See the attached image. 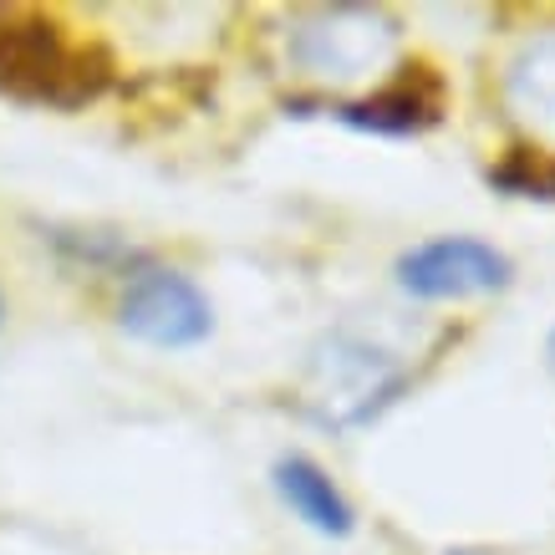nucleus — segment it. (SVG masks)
I'll list each match as a JSON object with an SVG mask.
<instances>
[{
  "instance_id": "obj_1",
  "label": "nucleus",
  "mask_w": 555,
  "mask_h": 555,
  "mask_svg": "<svg viewBox=\"0 0 555 555\" xmlns=\"http://www.w3.org/2000/svg\"><path fill=\"white\" fill-rule=\"evenodd\" d=\"M408 387H413V367L403 352L372 341L367 332L337 326L306 357L301 383H296V408L332 434H352V428H367L383 418Z\"/></svg>"
},
{
  "instance_id": "obj_2",
  "label": "nucleus",
  "mask_w": 555,
  "mask_h": 555,
  "mask_svg": "<svg viewBox=\"0 0 555 555\" xmlns=\"http://www.w3.org/2000/svg\"><path fill=\"white\" fill-rule=\"evenodd\" d=\"M113 82V67L98 47L72 41L41 11L0 5V98L36 107H87Z\"/></svg>"
},
{
  "instance_id": "obj_3",
  "label": "nucleus",
  "mask_w": 555,
  "mask_h": 555,
  "mask_svg": "<svg viewBox=\"0 0 555 555\" xmlns=\"http://www.w3.org/2000/svg\"><path fill=\"white\" fill-rule=\"evenodd\" d=\"M398 47H403L398 21L377 5H317V11H301L286 31L291 67L306 72L311 82L357 87L352 98L387 82Z\"/></svg>"
},
{
  "instance_id": "obj_4",
  "label": "nucleus",
  "mask_w": 555,
  "mask_h": 555,
  "mask_svg": "<svg viewBox=\"0 0 555 555\" xmlns=\"http://www.w3.org/2000/svg\"><path fill=\"white\" fill-rule=\"evenodd\" d=\"M118 326L128 337L149 341V347L184 352V347H199L215 332V306H209V296L189 275L149 260V266H138L122 281Z\"/></svg>"
},
{
  "instance_id": "obj_5",
  "label": "nucleus",
  "mask_w": 555,
  "mask_h": 555,
  "mask_svg": "<svg viewBox=\"0 0 555 555\" xmlns=\"http://www.w3.org/2000/svg\"><path fill=\"white\" fill-rule=\"evenodd\" d=\"M509 266L505 250H494L474 235H438L423 240L413 250L398 255L392 281L403 296L413 301H469V296H494L509 286Z\"/></svg>"
},
{
  "instance_id": "obj_6",
  "label": "nucleus",
  "mask_w": 555,
  "mask_h": 555,
  "mask_svg": "<svg viewBox=\"0 0 555 555\" xmlns=\"http://www.w3.org/2000/svg\"><path fill=\"white\" fill-rule=\"evenodd\" d=\"M296 113L321 107L326 118H337L352 133H377V138H413L428 133L443 118V87L434 72H403V77H387L383 87H372L362 98H296Z\"/></svg>"
},
{
  "instance_id": "obj_7",
  "label": "nucleus",
  "mask_w": 555,
  "mask_h": 555,
  "mask_svg": "<svg viewBox=\"0 0 555 555\" xmlns=\"http://www.w3.org/2000/svg\"><path fill=\"white\" fill-rule=\"evenodd\" d=\"M500 102L509 122L530 138L535 158H555V31H535L515 47L500 77Z\"/></svg>"
},
{
  "instance_id": "obj_8",
  "label": "nucleus",
  "mask_w": 555,
  "mask_h": 555,
  "mask_svg": "<svg viewBox=\"0 0 555 555\" xmlns=\"http://www.w3.org/2000/svg\"><path fill=\"white\" fill-rule=\"evenodd\" d=\"M275 494H281V505H286L306 530H317V535H326V540H347L357 530L352 500L341 494V485L321 469L317 459H306V454L281 459V464H275Z\"/></svg>"
},
{
  "instance_id": "obj_9",
  "label": "nucleus",
  "mask_w": 555,
  "mask_h": 555,
  "mask_svg": "<svg viewBox=\"0 0 555 555\" xmlns=\"http://www.w3.org/2000/svg\"><path fill=\"white\" fill-rule=\"evenodd\" d=\"M51 245L87 270H118L122 281H128L138 266H149L143 250H133L122 235H102V230H51Z\"/></svg>"
},
{
  "instance_id": "obj_10",
  "label": "nucleus",
  "mask_w": 555,
  "mask_h": 555,
  "mask_svg": "<svg viewBox=\"0 0 555 555\" xmlns=\"http://www.w3.org/2000/svg\"><path fill=\"white\" fill-rule=\"evenodd\" d=\"M500 189L525 194V199H555V158H535V153H509L500 169L489 173Z\"/></svg>"
},
{
  "instance_id": "obj_11",
  "label": "nucleus",
  "mask_w": 555,
  "mask_h": 555,
  "mask_svg": "<svg viewBox=\"0 0 555 555\" xmlns=\"http://www.w3.org/2000/svg\"><path fill=\"white\" fill-rule=\"evenodd\" d=\"M545 352H551V367H555V332H551V347H545Z\"/></svg>"
},
{
  "instance_id": "obj_12",
  "label": "nucleus",
  "mask_w": 555,
  "mask_h": 555,
  "mask_svg": "<svg viewBox=\"0 0 555 555\" xmlns=\"http://www.w3.org/2000/svg\"><path fill=\"white\" fill-rule=\"evenodd\" d=\"M0 321H5V301H0Z\"/></svg>"
}]
</instances>
